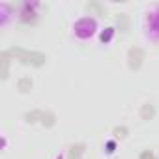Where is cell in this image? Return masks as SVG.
<instances>
[{"mask_svg":"<svg viewBox=\"0 0 159 159\" xmlns=\"http://www.w3.org/2000/svg\"><path fill=\"white\" fill-rule=\"evenodd\" d=\"M8 52L13 54V56H17V60H21L23 64H30V66H36V67L43 66L45 60H47L45 54L36 52V51H25V49H21V47H11Z\"/></svg>","mask_w":159,"mask_h":159,"instance_id":"obj_1","label":"cell"},{"mask_svg":"<svg viewBox=\"0 0 159 159\" xmlns=\"http://www.w3.org/2000/svg\"><path fill=\"white\" fill-rule=\"evenodd\" d=\"M142 62H144V51L140 47L129 49V52H127V66H129V69L137 71L142 66Z\"/></svg>","mask_w":159,"mask_h":159,"instance_id":"obj_2","label":"cell"},{"mask_svg":"<svg viewBox=\"0 0 159 159\" xmlns=\"http://www.w3.org/2000/svg\"><path fill=\"white\" fill-rule=\"evenodd\" d=\"M94 28H96V21L90 19V17H84V19H81V21L75 25V30H77V34L81 36V38H88V36H92Z\"/></svg>","mask_w":159,"mask_h":159,"instance_id":"obj_3","label":"cell"},{"mask_svg":"<svg viewBox=\"0 0 159 159\" xmlns=\"http://www.w3.org/2000/svg\"><path fill=\"white\" fill-rule=\"evenodd\" d=\"M155 116V107L152 103H144L142 109H140V118L142 120H152Z\"/></svg>","mask_w":159,"mask_h":159,"instance_id":"obj_4","label":"cell"},{"mask_svg":"<svg viewBox=\"0 0 159 159\" xmlns=\"http://www.w3.org/2000/svg\"><path fill=\"white\" fill-rule=\"evenodd\" d=\"M25 118H26V122H28V124H36L38 120H41V122H43L45 112H43V111H32V112H26V114H25Z\"/></svg>","mask_w":159,"mask_h":159,"instance_id":"obj_5","label":"cell"},{"mask_svg":"<svg viewBox=\"0 0 159 159\" xmlns=\"http://www.w3.org/2000/svg\"><path fill=\"white\" fill-rule=\"evenodd\" d=\"M83 152H84V144L71 146V148H69V153H67V157H69V159H79V157L83 155Z\"/></svg>","mask_w":159,"mask_h":159,"instance_id":"obj_6","label":"cell"},{"mask_svg":"<svg viewBox=\"0 0 159 159\" xmlns=\"http://www.w3.org/2000/svg\"><path fill=\"white\" fill-rule=\"evenodd\" d=\"M17 88H19L21 92H28V90L32 88V79H30V77H23V79H19Z\"/></svg>","mask_w":159,"mask_h":159,"instance_id":"obj_7","label":"cell"},{"mask_svg":"<svg viewBox=\"0 0 159 159\" xmlns=\"http://www.w3.org/2000/svg\"><path fill=\"white\" fill-rule=\"evenodd\" d=\"M116 23H118L120 30H124V32L129 28V19H127V15H125V13H120V15L116 17Z\"/></svg>","mask_w":159,"mask_h":159,"instance_id":"obj_8","label":"cell"},{"mask_svg":"<svg viewBox=\"0 0 159 159\" xmlns=\"http://www.w3.org/2000/svg\"><path fill=\"white\" fill-rule=\"evenodd\" d=\"M86 8H88L90 11H96L98 15H105V10H103V6H101L99 2H88Z\"/></svg>","mask_w":159,"mask_h":159,"instance_id":"obj_9","label":"cell"},{"mask_svg":"<svg viewBox=\"0 0 159 159\" xmlns=\"http://www.w3.org/2000/svg\"><path fill=\"white\" fill-rule=\"evenodd\" d=\"M10 52L6 51V52H2V79H6L8 77V66H10Z\"/></svg>","mask_w":159,"mask_h":159,"instance_id":"obj_10","label":"cell"},{"mask_svg":"<svg viewBox=\"0 0 159 159\" xmlns=\"http://www.w3.org/2000/svg\"><path fill=\"white\" fill-rule=\"evenodd\" d=\"M114 135H116L118 139H124V137L127 135V127H124V125H122V127H114Z\"/></svg>","mask_w":159,"mask_h":159,"instance_id":"obj_11","label":"cell"},{"mask_svg":"<svg viewBox=\"0 0 159 159\" xmlns=\"http://www.w3.org/2000/svg\"><path fill=\"white\" fill-rule=\"evenodd\" d=\"M112 32H114L112 28H107V32H103V34H101V41H109V39L112 38Z\"/></svg>","mask_w":159,"mask_h":159,"instance_id":"obj_12","label":"cell"},{"mask_svg":"<svg viewBox=\"0 0 159 159\" xmlns=\"http://www.w3.org/2000/svg\"><path fill=\"white\" fill-rule=\"evenodd\" d=\"M140 159H155V155H153L150 150H146V152H142V153H140Z\"/></svg>","mask_w":159,"mask_h":159,"instance_id":"obj_13","label":"cell"}]
</instances>
